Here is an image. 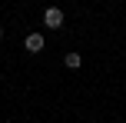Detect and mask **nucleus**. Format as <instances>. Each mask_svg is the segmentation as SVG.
Segmentation results:
<instances>
[{
	"mask_svg": "<svg viewBox=\"0 0 126 123\" xmlns=\"http://www.w3.org/2000/svg\"><path fill=\"white\" fill-rule=\"evenodd\" d=\"M43 27H50V30H60L63 27V10L60 7H47L43 10Z\"/></svg>",
	"mask_w": 126,
	"mask_h": 123,
	"instance_id": "f257e3e1",
	"label": "nucleus"
},
{
	"mask_svg": "<svg viewBox=\"0 0 126 123\" xmlns=\"http://www.w3.org/2000/svg\"><path fill=\"white\" fill-rule=\"evenodd\" d=\"M27 50L40 53V50H43V37H40V33H30V37H27Z\"/></svg>",
	"mask_w": 126,
	"mask_h": 123,
	"instance_id": "f03ea898",
	"label": "nucleus"
},
{
	"mask_svg": "<svg viewBox=\"0 0 126 123\" xmlns=\"http://www.w3.org/2000/svg\"><path fill=\"white\" fill-rule=\"evenodd\" d=\"M63 63H66L70 70H76V67L83 63V57H80V53H66V57H63Z\"/></svg>",
	"mask_w": 126,
	"mask_h": 123,
	"instance_id": "7ed1b4c3",
	"label": "nucleus"
},
{
	"mask_svg": "<svg viewBox=\"0 0 126 123\" xmlns=\"http://www.w3.org/2000/svg\"><path fill=\"white\" fill-rule=\"evenodd\" d=\"M0 40H3V27H0Z\"/></svg>",
	"mask_w": 126,
	"mask_h": 123,
	"instance_id": "20e7f679",
	"label": "nucleus"
}]
</instances>
